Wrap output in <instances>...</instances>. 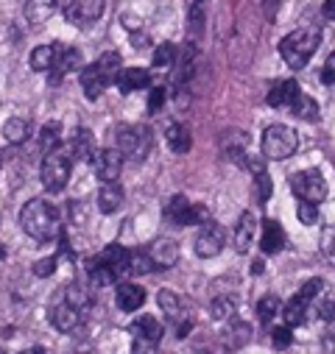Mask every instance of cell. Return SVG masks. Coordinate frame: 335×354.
<instances>
[{
    "label": "cell",
    "instance_id": "obj_1",
    "mask_svg": "<svg viewBox=\"0 0 335 354\" xmlns=\"http://www.w3.org/2000/svg\"><path fill=\"white\" fill-rule=\"evenodd\" d=\"M20 223H23V232L28 237H34L37 243H51L59 237L62 226H59V212L51 201L45 198H31L23 212H20Z\"/></svg>",
    "mask_w": 335,
    "mask_h": 354
},
{
    "label": "cell",
    "instance_id": "obj_2",
    "mask_svg": "<svg viewBox=\"0 0 335 354\" xmlns=\"http://www.w3.org/2000/svg\"><path fill=\"white\" fill-rule=\"evenodd\" d=\"M318 45H321V26H302L280 42V56L291 70H302L307 67Z\"/></svg>",
    "mask_w": 335,
    "mask_h": 354
},
{
    "label": "cell",
    "instance_id": "obj_3",
    "mask_svg": "<svg viewBox=\"0 0 335 354\" xmlns=\"http://www.w3.org/2000/svg\"><path fill=\"white\" fill-rule=\"evenodd\" d=\"M120 70H123L120 53H115V50L101 53L90 67L81 70V90H84V95H87L90 101H98L107 86L115 84V78H118Z\"/></svg>",
    "mask_w": 335,
    "mask_h": 354
},
{
    "label": "cell",
    "instance_id": "obj_4",
    "mask_svg": "<svg viewBox=\"0 0 335 354\" xmlns=\"http://www.w3.org/2000/svg\"><path fill=\"white\" fill-rule=\"evenodd\" d=\"M87 271H90V279L93 285L104 288V285H118L123 282V277L129 274V251L118 243L107 245L98 257H93L87 262Z\"/></svg>",
    "mask_w": 335,
    "mask_h": 354
},
{
    "label": "cell",
    "instance_id": "obj_5",
    "mask_svg": "<svg viewBox=\"0 0 335 354\" xmlns=\"http://www.w3.org/2000/svg\"><path fill=\"white\" fill-rule=\"evenodd\" d=\"M296 145H299V137L291 126H269L263 134V156L271 162H282L293 156Z\"/></svg>",
    "mask_w": 335,
    "mask_h": 354
},
{
    "label": "cell",
    "instance_id": "obj_6",
    "mask_svg": "<svg viewBox=\"0 0 335 354\" xmlns=\"http://www.w3.org/2000/svg\"><path fill=\"white\" fill-rule=\"evenodd\" d=\"M70 153H64V151H51V153H45V159H42V170H39V176H42V187L48 190V193H59V190H64V185H67V179H70Z\"/></svg>",
    "mask_w": 335,
    "mask_h": 354
},
{
    "label": "cell",
    "instance_id": "obj_7",
    "mask_svg": "<svg viewBox=\"0 0 335 354\" xmlns=\"http://www.w3.org/2000/svg\"><path fill=\"white\" fill-rule=\"evenodd\" d=\"M162 215L168 223L174 226H199V223H210V212L204 207H193L185 196H174L168 198L162 207Z\"/></svg>",
    "mask_w": 335,
    "mask_h": 354
},
{
    "label": "cell",
    "instance_id": "obj_8",
    "mask_svg": "<svg viewBox=\"0 0 335 354\" xmlns=\"http://www.w3.org/2000/svg\"><path fill=\"white\" fill-rule=\"evenodd\" d=\"M291 190L299 201H310V204H321L327 198V182H324V176L321 170L310 167V170H299L291 176Z\"/></svg>",
    "mask_w": 335,
    "mask_h": 354
},
{
    "label": "cell",
    "instance_id": "obj_9",
    "mask_svg": "<svg viewBox=\"0 0 335 354\" xmlns=\"http://www.w3.org/2000/svg\"><path fill=\"white\" fill-rule=\"evenodd\" d=\"M115 148L123 153V156H134V159H143L148 151H151V131L143 129V126H120L115 131Z\"/></svg>",
    "mask_w": 335,
    "mask_h": 354
},
{
    "label": "cell",
    "instance_id": "obj_10",
    "mask_svg": "<svg viewBox=\"0 0 335 354\" xmlns=\"http://www.w3.org/2000/svg\"><path fill=\"white\" fill-rule=\"evenodd\" d=\"M107 12V0H70L67 6V20L73 26H93L96 20H101Z\"/></svg>",
    "mask_w": 335,
    "mask_h": 354
},
{
    "label": "cell",
    "instance_id": "obj_11",
    "mask_svg": "<svg viewBox=\"0 0 335 354\" xmlns=\"http://www.w3.org/2000/svg\"><path fill=\"white\" fill-rule=\"evenodd\" d=\"M96 162V173L104 185H118L120 179V170H123V153L118 148H104L93 156Z\"/></svg>",
    "mask_w": 335,
    "mask_h": 354
},
{
    "label": "cell",
    "instance_id": "obj_12",
    "mask_svg": "<svg viewBox=\"0 0 335 354\" xmlns=\"http://www.w3.org/2000/svg\"><path fill=\"white\" fill-rule=\"evenodd\" d=\"M154 262V271H168V268H174V265L179 262V245L174 240H168V237H156L148 251H145Z\"/></svg>",
    "mask_w": 335,
    "mask_h": 354
},
{
    "label": "cell",
    "instance_id": "obj_13",
    "mask_svg": "<svg viewBox=\"0 0 335 354\" xmlns=\"http://www.w3.org/2000/svg\"><path fill=\"white\" fill-rule=\"evenodd\" d=\"M221 248H224V229L215 221L204 223L201 234L196 237V254L204 257V259H212V257L221 254Z\"/></svg>",
    "mask_w": 335,
    "mask_h": 354
},
{
    "label": "cell",
    "instance_id": "obj_14",
    "mask_svg": "<svg viewBox=\"0 0 335 354\" xmlns=\"http://www.w3.org/2000/svg\"><path fill=\"white\" fill-rule=\"evenodd\" d=\"M81 67V50L75 48H67V45H59V53H56V64L51 70V84H59L67 73L78 70Z\"/></svg>",
    "mask_w": 335,
    "mask_h": 354
},
{
    "label": "cell",
    "instance_id": "obj_15",
    "mask_svg": "<svg viewBox=\"0 0 335 354\" xmlns=\"http://www.w3.org/2000/svg\"><path fill=\"white\" fill-rule=\"evenodd\" d=\"M48 321H51V324H53L59 332H73V329L81 324V313H78L73 304L59 301V304H53V307H51Z\"/></svg>",
    "mask_w": 335,
    "mask_h": 354
},
{
    "label": "cell",
    "instance_id": "obj_16",
    "mask_svg": "<svg viewBox=\"0 0 335 354\" xmlns=\"http://www.w3.org/2000/svg\"><path fill=\"white\" fill-rule=\"evenodd\" d=\"M255 234H257L255 215H251V212H243L240 221L235 223V234H232V240H235V251H237V254H246V251L251 248V243H255Z\"/></svg>",
    "mask_w": 335,
    "mask_h": 354
},
{
    "label": "cell",
    "instance_id": "obj_17",
    "mask_svg": "<svg viewBox=\"0 0 335 354\" xmlns=\"http://www.w3.org/2000/svg\"><path fill=\"white\" fill-rule=\"evenodd\" d=\"M115 301H118V307L123 313H137L145 304V290L140 285H132V282H118Z\"/></svg>",
    "mask_w": 335,
    "mask_h": 354
},
{
    "label": "cell",
    "instance_id": "obj_18",
    "mask_svg": "<svg viewBox=\"0 0 335 354\" xmlns=\"http://www.w3.org/2000/svg\"><path fill=\"white\" fill-rule=\"evenodd\" d=\"M115 84H118L120 93H137V90H145V86L151 84V75H148V70H143V67H123V70L118 73Z\"/></svg>",
    "mask_w": 335,
    "mask_h": 354
},
{
    "label": "cell",
    "instance_id": "obj_19",
    "mask_svg": "<svg viewBox=\"0 0 335 354\" xmlns=\"http://www.w3.org/2000/svg\"><path fill=\"white\" fill-rule=\"evenodd\" d=\"M296 95H299V84L291 81V78H285V81L271 84V90H269V98H266V101H269V106L282 109V106H291Z\"/></svg>",
    "mask_w": 335,
    "mask_h": 354
},
{
    "label": "cell",
    "instance_id": "obj_20",
    "mask_svg": "<svg viewBox=\"0 0 335 354\" xmlns=\"http://www.w3.org/2000/svg\"><path fill=\"white\" fill-rule=\"evenodd\" d=\"M260 248L263 254H277L285 248V229L277 221H263V234H260Z\"/></svg>",
    "mask_w": 335,
    "mask_h": 354
},
{
    "label": "cell",
    "instance_id": "obj_21",
    "mask_svg": "<svg viewBox=\"0 0 335 354\" xmlns=\"http://www.w3.org/2000/svg\"><path fill=\"white\" fill-rule=\"evenodd\" d=\"M129 332H132L134 337H143V340H151V343H159L162 335H165L162 324H159L154 315H140V318H134L132 326H129Z\"/></svg>",
    "mask_w": 335,
    "mask_h": 354
},
{
    "label": "cell",
    "instance_id": "obj_22",
    "mask_svg": "<svg viewBox=\"0 0 335 354\" xmlns=\"http://www.w3.org/2000/svg\"><path fill=\"white\" fill-rule=\"evenodd\" d=\"M165 140H168V148H171L174 153H188L190 145H193L190 129L182 126V123H168V129H165Z\"/></svg>",
    "mask_w": 335,
    "mask_h": 354
},
{
    "label": "cell",
    "instance_id": "obj_23",
    "mask_svg": "<svg viewBox=\"0 0 335 354\" xmlns=\"http://www.w3.org/2000/svg\"><path fill=\"white\" fill-rule=\"evenodd\" d=\"M23 12H26V20L31 26H42V23H48L53 17L56 0H26V9Z\"/></svg>",
    "mask_w": 335,
    "mask_h": 354
},
{
    "label": "cell",
    "instance_id": "obj_24",
    "mask_svg": "<svg viewBox=\"0 0 335 354\" xmlns=\"http://www.w3.org/2000/svg\"><path fill=\"white\" fill-rule=\"evenodd\" d=\"M96 153H98V151H96V137H93V131H90V129H78L75 137H73V156L81 159V162H93Z\"/></svg>",
    "mask_w": 335,
    "mask_h": 354
},
{
    "label": "cell",
    "instance_id": "obj_25",
    "mask_svg": "<svg viewBox=\"0 0 335 354\" xmlns=\"http://www.w3.org/2000/svg\"><path fill=\"white\" fill-rule=\"evenodd\" d=\"M56 53H59V45H39L31 50V67L37 73H51L53 64H56Z\"/></svg>",
    "mask_w": 335,
    "mask_h": 354
},
{
    "label": "cell",
    "instance_id": "obj_26",
    "mask_svg": "<svg viewBox=\"0 0 335 354\" xmlns=\"http://www.w3.org/2000/svg\"><path fill=\"white\" fill-rule=\"evenodd\" d=\"M123 207V190L118 187V185H104L101 190H98V209L104 212V215H112V212H118Z\"/></svg>",
    "mask_w": 335,
    "mask_h": 354
},
{
    "label": "cell",
    "instance_id": "obj_27",
    "mask_svg": "<svg viewBox=\"0 0 335 354\" xmlns=\"http://www.w3.org/2000/svg\"><path fill=\"white\" fill-rule=\"evenodd\" d=\"M28 134H31V126H28V120H23V118H12V120H6V126H3V137H6V142H12V145L26 142Z\"/></svg>",
    "mask_w": 335,
    "mask_h": 354
},
{
    "label": "cell",
    "instance_id": "obj_28",
    "mask_svg": "<svg viewBox=\"0 0 335 354\" xmlns=\"http://www.w3.org/2000/svg\"><path fill=\"white\" fill-rule=\"evenodd\" d=\"M282 318H285L288 326H302L305 318H307V301L299 299V296H293V299L282 307Z\"/></svg>",
    "mask_w": 335,
    "mask_h": 354
},
{
    "label": "cell",
    "instance_id": "obj_29",
    "mask_svg": "<svg viewBox=\"0 0 335 354\" xmlns=\"http://www.w3.org/2000/svg\"><path fill=\"white\" fill-rule=\"evenodd\" d=\"M291 112H293L299 120H310V123H313V120H318V104H316L310 95H302V93L293 98Z\"/></svg>",
    "mask_w": 335,
    "mask_h": 354
},
{
    "label": "cell",
    "instance_id": "obj_30",
    "mask_svg": "<svg viewBox=\"0 0 335 354\" xmlns=\"http://www.w3.org/2000/svg\"><path fill=\"white\" fill-rule=\"evenodd\" d=\"M59 142H62V123L56 120H51V123H45L42 126V131H39V148L45 151V153H51V151H56L59 148Z\"/></svg>",
    "mask_w": 335,
    "mask_h": 354
},
{
    "label": "cell",
    "instance_id": "obj_31",
    "mask_svg": "<svg viewBox=\"0 0 335 354\" xmlns=\"http://www.w3.org/2000/svg\"><path fill=\"white\" fill-rule=\"evenodd\" d=\"M174 64H176V45H171V42L159 45L156 53H154V67L156 70H171Z\"/></svg>",
    "mask_w": 335,
    "mask_h": 354
},
{
    "label": "cell",
    "instance_id": "obj_32",
    "mask_svg": "<svg viewBox=\"0 0 335 354\" xmlns=\"http://www.w3.org/2000/svg\"><path fill=\"white\" fill-rule=\"evenodd\" d=\"M277 313H280V299L277 296H263L257 301V318H260V324H271Z\"/></svg>",
    "mask_w": 335,
    "mask_h": 354
},
{
    "label": "cell",
    "instance_id": "obj_33",
    "mask_svg": "<svg viewBox=\"0 0 335 354\" xmlns=\"http://www.w3.org/2000/svg\"><path fill=\"white\" fill-rule=\"evenodd\" d=\"M154 271V262L145 251H129V274H148Z\"/></svg>",
    "mask_w": 335,
    "mask_h": 354
},
{
    "label": "cell",
    "instance_id": "obj_34",
    "mask_svg": "<svg viewBox=\"0 0 335 354\" xmlns=\"http://www.w3.org/2000/svg\"><path fill=\"white\" fill-rule=\"evenodd\" d=\"M201 31H204V12H201V3H193L190 15H188V34L193 39H199Z\"/></svg>",
    "mask_w": 335,
    "mask_h": 354
},
{
    "label": "cell",
    "instance_id": "obj_35",
    "mask_svg": "<svg viewBox=\"0 0 335 354\" xmlns=\"http://www.w3.org/2000/svg\"><path fill=\"white\" fill-rule=\"evenodd\" d=\"M159 307H162V313H165L168 318H179V313H182L179 299H176V293H171V290H162V293H159Z\"/></svg>",
    "mask_w": 335,
    "mask_h": 354
},
{
    "label": "cell",
    "instance_id": "obj_36",
    "mask_svg": "<svg viewBox=\"0 0 335 354\" xmlns=\"http://www.w3.org/2000/svg\"><path fill=\"white\" fill-rule=\"evenodd\" d=\"M64 301H67V304H73L78 313H84V307L90 304V293L84 290V288H75V285H73V288H67V296H64Z\"/></svg>",
    "mask_w": 335,
    "mask_h": 354
},
{
    "label": "cell",
    "instance_id": "obj_37",
    "mask_svg": "<svg viewBox=\"0 0 335 354\" xmlns=\"http://www.w3.org/2000/svg\"><path fill=\"white\" fill-rule=\"evenodd\" d=\"M296 218H299L305 226H313V223H318V207L310 204V201H299V207H296Z\"/></svg>",
    "mask_w": 335,
    "mask_h": 354
},
{
    "label": "cell",
    "instance_id": "obj_38",
    "mask_svg": "<svg viewBox=\"0 0 335 354\" xmlns=\"http://www.w3.org/2000/svg\"><path fill=\"white\" fill-rule=\"evenodd\" d=\"M165 101H168V90H165V86H154L151 95H148V112L151 115H159L162 106H165Z\"/></svg>",
    "mask_w": 335,
    "mask_h": 354
},
{
    "label": "cell",
    "instance_id": "obj_39",
    "mask_svg": "<svg viewBox=\"0 0 335 354\" xmlns=\"http://www.w3.org/2000/svg\"><path fill=\"white\" fill-rule=\"evenodd\" d=\"M210 313H212L215 321H224V318H229L235 313V301L232 299H215L212 307H210Z\"/></svg>",
    "mask_w": 335,
    "mask_h": 354
},
{
    "label": "cell",
    "instance_id": "obj_40",
    "mask_svg": "<svg viewBox=\"0 0 335 354\" xmlns=\"http://www.w3.org/2000/svg\"><path fill=\"white\" fill-rule=\"evenodd\" d=\"M321 290H324V279H307V282L299 288V293H296V296H299V299H305V301H310V299H316Z\"/></svg>",
    "mask_w": 335,
    "mask_h": 354
},
{
    "label": "cell",
    "instance_id": "obj_41",
    "mask_svg": "<svg viewBox=\"0 0 335 354\" xmlns=\"http://www.w3.org/2000/svg\"><path fill=\"white\" fill-rule=\"evenodd\" d=\"M271 343H274L277 348H285V346H291V343H293L291 326H277V329H271Z\"/></svg>",
    "mask_w": 335,
    "mask_h": 354
},
{
    "label": "cell",
    "instance_id": "obj_42",
    "mask_svg": "<svg viewBox=\"0 0 335 354\" xmlns=\"http://www.w3.org/2000/svg\"><path fill=\"white\" fill-rule=\"evenodd\" d=\"M53 268H56V257H45V259H39V262H34V277H51L53 274Z\"/></svg>",
    "mask_w": 335,
    "mask_h": 354
},
{
    "label": "cell",
    "instance_id": "obj_43",
    "mask_svg": "<svg viewBox=\"0 0 335 354\" xmlns=\"http://www.w3.org/2000/svg\"><path fill=\"white\" fill-rule=\"evenodd\" d=\"M255 179H257V187H260V201H269V196H271V179H269V173L260 170V173H255Z\"/></svg>",
    "mask_w": 335,
    "mask_h": 354
},
{
    "label": "cell",
    "instance_id": "obj_44",
    "mask_svg": "<svg viewBox=\"0 0 335 354\" xmlns=\"http://www.w3.org/2000/svg\"><path fill=\"white\" fill-rule=\"evenodd\" d=\"M132 354H156V343L143 340V337H134V343H132Z\"/></svg>",
    "mask_w": 335,
    "mask_h": 354
},
{
    "label": "cell",
    "instance_id": "obj_45",
    "mask_svg": "<svg viewBox=\"0 0 335 354\" xmlns=\"http://www.w3.org/2000/svg\"><path fill=\"white\" fill-rule=\"evenodd\" d=\"M318 318H321V321H332V318H335V301H332V299H324V301L318 304Z\"/></svg>",
    "mask_w": 335,
    "mask_h": 354
},
{
    "label": "cell",
    "instance_id": "obj_46",
    "mask_svg": "<svg viewBox=\"0 0 335 354\" xmlns=\"http://www.w3.org/2000/svg\"><path fill=\"white\" fill-rule=\"evenodd\" d=\"M321 81H324V84H335V53L327 59V64H324V70H321Z\"/></svg>",
    "mask_w": 335,
    "mask_h": 354
},
{
    "label": "cell",
    "instance_id": "obj_47",
    "mask_svg": "<svg viewBox=\"0 0 335 354\" xmlns=\"http://www.w3.org/2000/svg\"><path fill=\"white\" fill-rule=\"evenodd\" d=\"M324 17L335 20V0H324Z\"/></svg>",
    "mask_w": 335,
    "mask_h": 354
},
{
    "label": "cell",
    "instance_id": "obj_48",
    "mask_svg": "<svg viewBox=\"0 0 335 354\" xmlns=\"http://www.w3.org/2000/svg\"><path fill=\"white\" fill-rule=\"evenodd\" d=\"M266 271V265H263V259H255V262H251V274H255V277H260Z\"/></svg>",
    "mask_w": 335,
    "mask_h": 354
},
{
    "label": "cell",
    "instance_id": "obj_49",
    "mask_svg": "<svg viewBox=\"0 0 335 354\" xmlns=\"http://www.w3.org/2000/svg\"><path fill=\"white\" fill-rule=\"evenodd\" d=\"M20 354H45V348H39V346H34V348H26V351H20Z\"/></svg>",
    "mask_w": 335,
    "mask_h": 354
},
{
    "label": "cell",
    "instance_id": "obj_50",
    "mask_svg": "<svg viewBox=\"0 0 335 354\" xmlns=\"http://www.w3.org/2000/svg\"><path fill=\"white\" fill-rule=\"evenodd\" d=\"M193 3H204V0H193Z\"/></svg>",
    "mask_w": 335,
    "mask_h": 354
},
{
    "label": "cell",
    "instance_id": "obj_51",
    "mask_svg": "<svg viewBox=\"0 0 335 354\" xmlns=\"http://www.w3.org/2000/svg\"><path fill=\"white\" fill-rule=\"evenodd\" d=\"M0 354H3V351H0Z\"/></svg>",
    "mask_w": 335,
    "mask_h": 354
}]
</instances>
